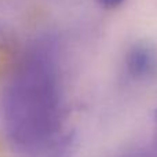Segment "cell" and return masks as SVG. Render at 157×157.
Instances as JSON below:
<instances>
[{
	"label": "cell",
	"instance_id": "obj_1",
	"mask_svg": "<svg viewBox=\"0 0 157 157\" xmlns=\"http://www.w3.org/2000/svg\"><path fill=\"white\" fill-rule=\"evenodd\" d=\"M2 120L18 153L43 157L71 136L63 128V91L59 46L52 36L30 43L2 97Z\"/></svg>",
	"mask_w": 157,
	"mask_h": 157
},
{
	"label": "cell",
	"instance_id": "obj_2",
	"mask_svg": "<svg viewBox=\"0 0 157 157\" xmlns=\"http://www.w3.org/2000/svg\"><path fill=\"white\" fill-rule=\"evenodd\" d=\"M125 75L134 81H150L157 77V47L149 41H136L124 58Z\"/></svg>",
	"mask_w": 157,
	"mask_h": 157
},
{
	"label": "cell",
	"instance_id": "obj_3",
	"mask_svg": "<svg viewBox=\"0 0 157 157\" xmlns=\"http://www.w3.org/2000/svg\"><path fill=\"white\" fill-rule=\"evenodd\" d=\"M127 157H157V145L153 147H147V149H145V150L135 152Z\"/></svg>",
	"mask_w": 157,
	"mask_h": 157
},
{
	"label": "cell",
	"instance_id": "obj_4",
	"mask_svg": "<svg viewBox=\"0 0 157 157\" xmlns=\"http://www.w3.org/2000/svg\"><path fill=\"white\" fill-rule=\"evenodd\" d=\"M98 2L105 8H116L119 6H121L124 3V0H98Z\"/></svg>",
	"mask_w": 157,
	"mask_h": 157
},
{
	"label": "cell",
	"instance_id": "obj_5",
	"mask_svg": "<svg viewBox=\"0 0 157 157\" xmlns=\"http://www.w3.org/2000/svg\"><path fill=\"white\" fill-rule=\"evenodd\" d=\"M155 125H156V132H157V110L155 113Z\"/></svg>",
	"mask_w": 157,
	"mask_h": 157
}]
</instances>
